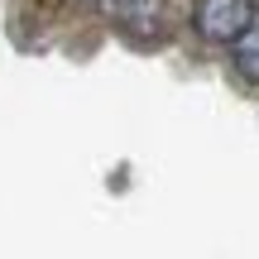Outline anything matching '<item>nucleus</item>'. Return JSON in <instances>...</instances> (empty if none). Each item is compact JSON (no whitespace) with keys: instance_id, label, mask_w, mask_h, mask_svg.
Masks as SVG:
<instances>
[{"instance_id":"nucleus-3","label":"nucleus","mask_w":259,"mask_h":259,"mask_svg":"<svg viewBox=\"0 0 259 259\" xmlns=\"http://www.w3.org/2000/svg\"><path fill=\"white\" fill-rule=\"evenodd\" d=\"M231 58L245 82H259V24H250L240 38H231Z\"/></svg>"},{"instance_id":"nucleus-1","label":"nucleus","mask_w":259,"mask_h":259,"mask_svg":"<svg viewBox=\"0 0 259 259\" xmlns=\"http://www.w3.org/2000/svg\"><path fill=\"white\" fill-rule=\"evenodd\" d=\"M192 24L206 44H231L254 24V0H197Z\"/></svg>"},{"instance_id":"nucleus-2","label":"nucleus","mask_w":259,"mask_h":259,"mask_svg":"<svg viewBox=\"0 0 259 259\" xmlns=\"http://www.w3.org/2000/svg\"><path fill=\"white\" fill-rule=\"evenodd\" d=\"M115 5V24L125 38L135 44H158L168 34V5L163 0H111Z\"/></svg>"}]
</instances>
